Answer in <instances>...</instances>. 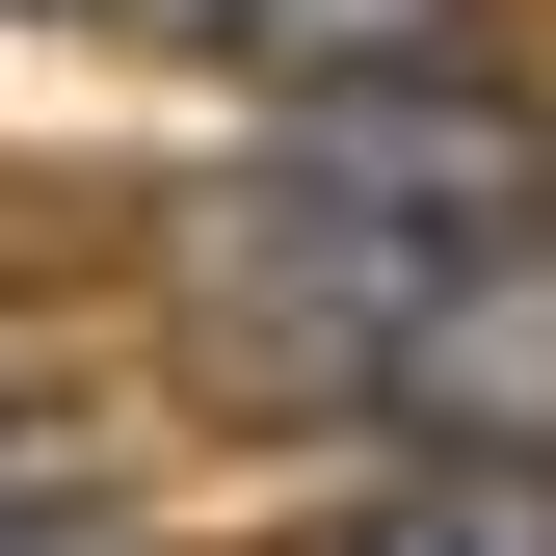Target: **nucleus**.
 I'll return each instance as SVG.
<instances>
[{"instance_id":"obj_2","label":"nucleus","mask_w":556,"mask_h":556,"mask_svg":"<svg viewBox=\"0 0 556 556\" xmlns=\"http://www.w3.org/2000/svg\"><path fill=\"white\" fill-rule=\"evenodd\" d=\"M239 80H397V53H477V0H186Z\"/></svg>"},{"instance_id":"obj_3","label":"nucleus","mask_w":556,"mask_h":556,"mask_svg":"<svg viewBox=\"0 0 556 556\" xmlns=\"http://www.w3.org/2000/svg\"><path fill=\"white\" fill-rule=\"evenodd\" d=\"M0 556H106V530H0Z\"/></svg>"},{"instance_id":"obj_1","label":"nucleus","mask_w":556,"mask_h":556,"mask_svg":"<svg viewBox=\"0 0 556 556\" xmlns=\"http://www.w3.org/2000/svg\"><path fill=\"white\" fill-rule=\"evenodd\" d=\"M318 556H556V451H397V504H344Z\"/></svg>"}]
</instances>
